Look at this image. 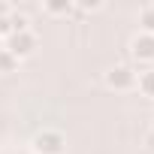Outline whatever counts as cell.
<instances>
[{"label": "cell", "mask_w": 154, "mask_h": 154, "mask_svg": "<svg viewBox=\"0 0 154 154\" xmlns=\"http://www.w3.org/2000/svg\"><path fill=\"white\" fill-rule=\"evenodd\" d=\"M136 79H139V72H136L133 66H127V63H115V66H109L106 75H103L106 88H112V91H118V94L136 91Z\"/></svg>", "instance_id": "1"}, {"label": "cell", "mask_w": 154, "mask_h": 154, "mask_svg": "<svg viewBox=\"0 0 154 154\" xmlns=\"http://www.w3.org/2000/svg\"><path fill=\"white\" fill-rule=\"evenodd\" d=\"M30 151L33 154H66V136L60 130L45 127L30 139Z\"/></svg>", "instance_id": "2"}, {"label": "cell", "mask_w": 154, "mask_h": 154, "mask_svg": "<svg viewBox=\"0 0 154 154\" xmlns=\"http://www.w3.org/2000/svg\"><path fill=\"white\" fill-rule=\"evenodd\" d=\"M36 45H39V39H36V33H33V30L9 33V39H6V51H9L15 60H24V57H30V54L36 51Z\"/></svg>", "instance_id": "3"}, {"label": "cell", "mask_w": 154, "mask_h": 154, "mask_svg": "<svg viewBox=\"0 0 154 154\" xmlns=\"http://www.w3.org/2000/svg\"><path fill=\"white\" fill-rule=\"evenodd\" d=\"M130 54L139 63H151L154 60V36L151 33H136L130 39Z\"/></svg>", "instance_id": "4"}, {"label": "cell", "mask_w": 154, "mask_h": 154, "mask_svg": "<svg viewBox=\"0 0 154 154\" xmlns=\"http://www.w3.org/2000/svg\"><path fill=\"white\" fill-rule=\"evenodd\" d=\"M136 24H139V33H151V36H154V3H148V6L139 9Z\"/></svg>", "instance_id": "5"}, {"label": "cell", "mask_w": 154, "mask_h": 154, "mask_svg": "<svg viewBox=\"0 0 154 154\" xmlns=\"http://www.w3.org/2000/svg\"><path fill=\"white\" fill-rule=\"evenodd\" d=\"M136 91L148 100H154V69H142L139 79H136Z\"/></svg>", "instance_id": "6"}, {"label": "cell", "mask_w": 154, "mask_h": 154, "mask_svg": "<svg viewBox=\"0 0 154 154\" xmlns=\"http://www.w3.org/2000/svg\"><path fill=\"white\" fill-rule=\"evenodd\" d=\"M42 12L51 15V18H60V15L72 12V3H69V0H60V3H42Z\"/></svg>", "instance_id": "7"}, {"label": "cell", "mask_w": 154, "mask_h": 154, "mask_svg": "<svg viewBox=\"0 0 154 154\" xmlns=\"http://www.w3.org/2000/svg\"><path fill=\"white\" fill-rule=\"evenodd\" d=\"M15 69H18V60L6 48H0V72H15Z\"/></svg>", "instance_id": "8"}, {"label": "cell", "mask_w": 154, "mask_h": 154, "mask_svg": "<svg viewBox=\"0 0 154 154\" xmlns=\"http://www.w3.org/2000/svg\"><path fill=\"white\" fill-rule=\"evenodd\" d=\"M142 145H145L148 151H154V127H148V130L142 133Z\"/></svg>", "instance_id": "9"}, {"label": "cell", "mask_w": 154, "mask_h": 154, "mask_svg": "<svg viewBox=\"0 0 154 154\" xmlns=\"http://www.w3.org/2000/svg\"><path fill=\"white\" fill-rule=\"evenodd\" d=\"M9 33H12V24H9V18H0V39H9Z\"/></svg>", "instance_id": "10"}, {"label": "cell", "mask_w": 154, "mask_h": 154, "mask_svg": "<svg viewBox=\"0 0 154 154\" xmlns=\"http://www.w3.org/2000/svg\"><path fill=\"white\" fill-rule=\"evenodd\" d=\"M12 9H15L12 3H0V18H9V15H12Z\"/></svg>", "instance_id": "11"}]
</instances>
